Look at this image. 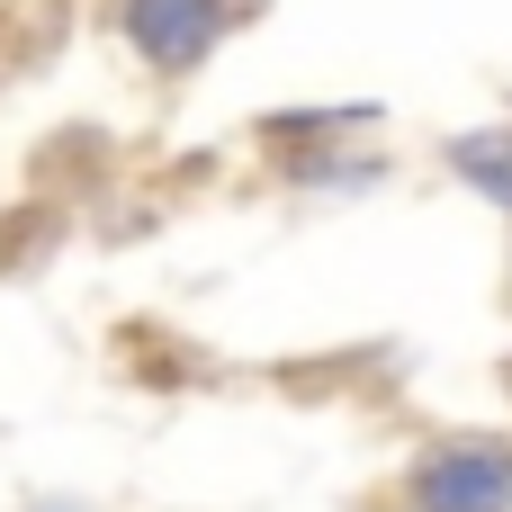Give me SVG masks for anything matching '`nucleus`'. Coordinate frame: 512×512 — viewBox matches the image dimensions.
<instances>
[]
</instances>
